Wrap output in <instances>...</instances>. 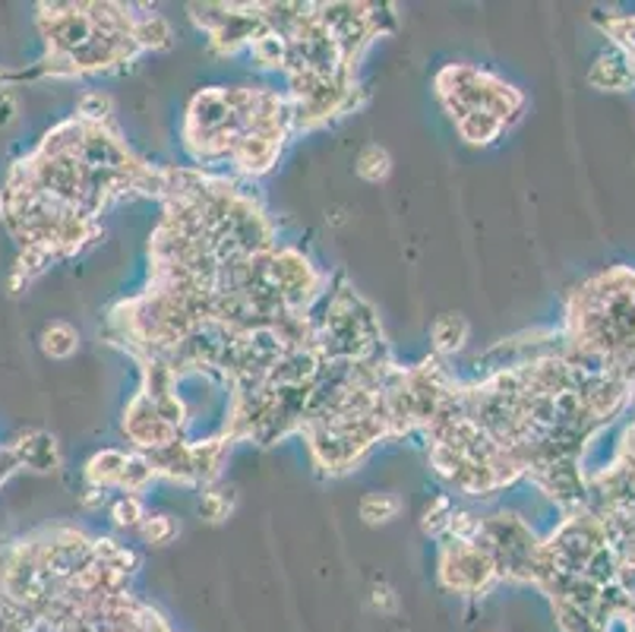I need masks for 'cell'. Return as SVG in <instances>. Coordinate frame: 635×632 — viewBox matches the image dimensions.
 <instances>
[{
    "label": "cell",
    "mask_w": 635,
    "mask_h": 632,
    "mask_svg": "<svg viewBox=\"0 0 635 632\" xmlns=\"http://www.w3.org/2000/svg\"><path fill=\"white\" fill-rule=\"evenodd\" d=\"M563 339L579 358L635 380V269L614 266L575 284Z\"/></svg>",
    "instance_id": "1"
},
{
    "label": "cell",
    "mask_w": 635,
    "mask_h": 632,
    "mask_svg": "<svg viewBox=\"0 0 635 632\" xmlns=\"http://www.w3.org/2000/svg\"><path fill=\"white\" fill-rule=\"evenodd\" d=\"M437 95L443 99V105L452 111L456 124L465 117H475V114H487V117H497L509 127V121H516L522 105H525V99L509 83H503L500 76L465 64L439 70Z\"/></svg>",
    "instance_id": "2"
},
{
    "label": "cell",
    "mask_w": 635,
    "mask_h": 632,
    "mask_svg": "<svg viewBox=\"0 0 635 632\" xmlns=\"http://www.w3.org/2000/svg\"><path fill=\"white\" fill-rule=\"evenodd\" d=\"M439 586L452 594L483 598L497 586V569L490 553L475 541H443L439 545Z\"/></svg>",
    "instance_id": "3"
},
{
    "label": "cell",
    "mask_w": 635,
    "mask_h": 632,
    "mask_svg": "<svg viewBox=\"0 0 635 632\" xmlns=\"http://www.w3.org/2000/svg\"><path fill=\"white\" fill-rule=\"evenodd\" d=\"M13 449L20 456L22 468H32V472H54L61 465V449H58L54 436L44 431L22 436L20 443H13Z\"/></svg>",
    "instance_id": "4"
},
{
    "label": "cell",
    "mask_w": 635,
    "mask_h": 632,
    "mask_svg": "<svg viewBox=\"0 0 635 632\" xmlns=\"http://www.w3.org/2000/svg\"><path fill=\"white\" fill-rule=\"evenodd\" d=\"M589 83L597 89H604V92H626V89H633V70L626 64V58L614 51V54H601L597 61H594L592 73H589Z\"/></svg>",
    "instance_id": "5"
},
{
    "label": "cell",
    "mask_w": 635,
    "mask_h": 632,
    "mask_svg": "<svg viewBox=\"0 0 635 632\" xmlns=\"http://www.w3.org/2000/svg\"><path fill=\"white\" fill-rule=\"evenodd\" d=\"M127 462H131V456H127V453H117V449H105V453L92 456L86 465L89 487H98V490L117 487L121 478H124V472H127Z\"/></svg>",
    "instance_id": "6"
},
{
    "label": "cell",
    "mask_w": 635,
    "mask_h": 632,
    "mask_svg": "<svg viewBox=\"0 0 635 632\" xmlns=\"http://www.w3.org/2000/svg\"><path fill=\"white\" fill-rule=\"evenodd\" d=\"M468 335H471V327H468V320L459 317V313H443V317H437L434 329H430L434 349H437V354H443V358L465 349Z\"/></svg>",
    "instance_id": "7"
},
{
    "label": "cell",
    "mask_w": 635,
    "mask_h": 632,
    "mask_svg": "<svg viewBox=\"0 0 635 632\" xmlns=\"http://www.w3.org/2000/svg\"><path fill=\"white\" fill-rule=\"evenodd\" d=\"M354 172H357V177H364L367 184H383L386 177L393 175V155H389L386 146L371 143V146H364L361 155H357Z\"/></svg>",
    "instance_id": "8"
},
{
    "label": "cell",
    "mask_w": 635,
    "mask_h": 632,
    "mask_svg": "<svg viewBox=\"0 0 635 632\" xmlns=\"http://www.w3.org/2000/svg\"><path fill=\"white\" fill-rule=\"evenodd\" d=\"M80 349V332L70 327V323H48L42 329V351L48 358H58V361H64L70 354H76Z\"/></svg>",
    "instance_id": "9"
},
{
    "label": "cell",
    "mask_w": 635,
    "mask_h": 632,
    "mask_svg": "<svg viewBox=\"0 0 635 632\" xmlns=\"http://www.w3.org/2000/svg\"><path fill=\"white\" fill-rule=\"evenodd\" d=\"M461 133V139L465 143H471V146H490L493 139H500V133L506 131L503 121H497V117H487V114H475V117H465L456 124Z\"/></svg>",
    "instance_id": "10"
},
{
    "label": "cell",
    "mask_w": 635,
    "mask_h": 632,
    "mask_svg": "<svg viewBox=\"0 0 635 632\" xmlns=\"http://www.w3.org/2000/svg\"><path fill=\"white\" fill-rule=\"evenodd\" d=\"M601 29L614 39L616 51L626 58V64L633 70L635 80V17H611V20H601Z\"/></svg>",
    "instance_id": "11"
},
{
    "label": "cell",
    "mask_w": 635,
    "mask_h": 632,
    "mask_svg": "<svg viewBox=\"0 0 635 632\" xmlns=\"http://www.w3.org/2000/svg\"><path fill=\"white\" fill-rule=\"evenodd\" d=\"M357 512L367 525H386L402 512V500L395 494H367L357 506Z\"/></svg>",
    "instance_id": "12"
},
{
    "label": "cell",
    "mask_w": 635,
    "mask_h": 632,
    "mask_svg": "<svg viewBox=\"0 0 635 632\" xmlns=\"http://www.w3.org/2000/svg\"><path fill=\"white\" fill-rule=\"evenodd\" d=\"M452 512H456V509H452V500H449L446 494H439L437 500L424 509V519H420L424 535H430V538H443V535H446V528H449Z\"/></svg>",
    "instance_id": "13"
},
{
    "label": "cell",
    "mask_w": 635,
    "mask_h": 632,
    "mask_svg": "<svg viewBox=\"0 0 635 632\" xmlns=\"http://www.w3.org/2000/svg\"><path fill=\"white\" fill-rule=\"evenodd\" d=\"M111 114H114V102L105 92H86L76 105V117L86 124H111Z\"/></svg>",
    "instance_id": "14"
},
{
    "label": "cell",
    "mask_w": 635,
    "mask_h": 632,
    "mask_svg": "<svg viewBox=\"0 0 635 632\" xmlns=\"http://www.w3.org/2000/svg\"><path fill=\"white\" fill-rule=\"evenodd\" d=\"M111 519L117 528H139L146 522V506L136 494H124L121 500L111 503Z\"/></svg>",
    "instance_id": "15"
},
{
    "label": "cell",
    "mask_w": 635,
    "mask_h": 632,
    "mask_svg": "<svg viewBox=\"0 0 635 632\" xmlns=\"http://www.w3.org/2000/svg\"><path fill=\"white\" fill-rule=\"evenodd\" d=\"M231 509H235V490H206V494H202V503H199V512H202V519H209V522L228 519Z\"/></svg>",
    "instance_id": "16"
},
{
    "label": "cell",
    "mask_w": 635,
    "mask_h": 632,
    "mask_svg": "<svg viewBox=\"0 0 635 632\" xmlns=\"http://www.w3.org/2000/svg\"><path fill=\"white\" fill-rule=\"evenodd\" d=\"M139 535L149 545H165V541H171L177 535V525L171 516H153V519H146V522L139 525Z\"/></svg>",
    "instance_id": "17"
},
{
    "label": "cell",
    "mask_w": 635,
    "mask_h": 632,
    "mask_svg": "<svg viewBox=\"0 0 635 632\" xmlns=\"http://www.w3.org/2000/svg\"><path fill=\"white\" fill-rule=\"evenodd\" d=\"M17 111H20V105H17V95H13L10 89H0V127H7V124L17 117Z\"/></svg>",
    "instance_id": "18"
},
{
    "label": "cell",
    "mask_w": 635,
    "mask_h": 632,
    "mask_svg": "<svg viewBox=\"0 0 635 632\" xmlns=\"http://www.w3.org/2000/svg\"><path fill=\"white\" fill-rule=\"evenodd\" d=\"M490 632H493V630H490Z\"/></svg>",
    "instance_id": "19"
}]
</instances>
